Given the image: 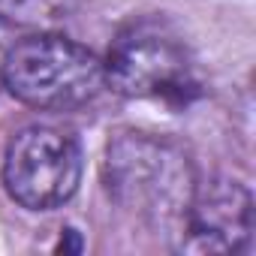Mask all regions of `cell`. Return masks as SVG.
I'll return each mask as SVG.
<instances>
[{"label":"cell","mask_w":256,"mask_h":256,"mask_svg":"<svg viewBox=\"0 0 256 256\" xmlns=\"http://www.w3.org/2000/svg\"><path fill=\"white\" fill-rule=\"evenodd\" d=\"M102 184L120 211L172 238L199 181L178 142L130 130L108 142L102 157Z\"/></svg>","instance_id":"obj_1"},{"label":"cell","mask_w":256,"mask_h":256,"mask_svg":"<svg viewBox=\"0 0 256 256\" xmlns=\"http://www.w3.org/2000/svg\"><path fill=\"white\" fill-rule=\"evenodd\" d=\"M4 88L40 112H72L96 100L106 88L102 60L58 34L16 42L4 58Z\"/></svg>","instance_id":"obj_2"},{"label":"cell","mask_w":256,"mask_h":256,"mask_svg":"<svg viewBox=\"0 0 256 256\" xmlns=\"http://www.w3.org/2000/svg\"><path fill=\"white\" fill-rule=\"evenodd\" d=\"M106 84L120 96L187 102L199 94L193 58L178 30L160 18L130 22L102 60Z\"/></svg>","instance_id":"obj_3"},{"label":"cell","mask_w":256,"mask_h":256,"mask_svg":"<svg viewBox=\"0 0 256 256\" xmlns=\"http://www.w3.org/2000/svg\"><path fill=\"white\" fill-rule=\"evenodd\" d=\"M82 181L76 136L48 124L18 130L4 154V187L28 211H54L72 199Z\"/></svg>","instance_id":"obj_4"},{"label":"cell","mask_w":256,"mask_h":256,"mask_svg":"<svg viewBox=\"0 0 256 256\" xmlns=\"http://www.w3.org/2000/svg\"><path fill=\"white\" fill-rule=\"evenodd\" d=\"M253 232V199L238 181L217 178L196 184L193 202L172 235L181 253H238L250 247Z\"/></svg>","instance_id":"obj_5"},{"label":"cell","mask_w":256,"mask_h":256,"mask_svg":"<svg viewBox=\"0 0 256 256\" xmlns=\"http://www.w3.org/2000/svg\"><path fill=\"white\" fill-rule=\"evenodd\" d=\"M78 0H0V22L18 28H54L70 18Z\"/></svg>","instance_id":"obj_6"},{"label":"cell","mask_w":256,"mask_h":256,"mask_svg":"<svg viewBox=\"0 0 256 256\" xmlns=\"http://www.w3.org/2000/svg\"><path fill=\"white\" fill-rule=\"evenodd\" d=\"M4 58H6V52H4V46H0V84H4Z\"/></svg>","instance_id":"obj_7"}]
</instances>
